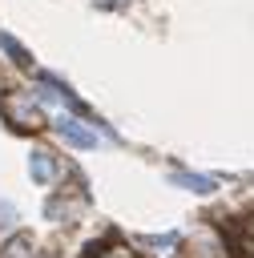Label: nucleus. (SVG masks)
<instances>
[{
	"instance_id": "1",
	"label": "nucleus",
	"mask_w": 254,
	"mask_h": 258,
	"mask_svg": "<svg viewBox=\"0 0 254 258\" xmlns=\"http://www.w3.org/2000/svg\"><path fill=\"white\" fill-rule=\"evenodd\" d=\"M0 117L12 125V129H20V133H36V129H44V109H40V101L32 97V93H24V89H8V93H0Z\"/></svg>"
},
{
	"instance_id": "2",
	"label": "nucleus",
	"mask_w": 254,
	"mask_h": 258,
	"mask_svg": "<svg viewBox=\"0 0 254 258\" xmlns=\"http://www.w3.org/2000/svg\"><path fill=\"white\" fill-rule=\"evenodd\" d=\"M28 169H32V181H36V185H52V181H56V157H52L48 149H32Z\"/></svg>"
},
{
	"instance_id": "3",
	"label": "nucleus",
	"mask_w": 254,
	"mask_h": 258,
	"mask_svg": "<svg viewBox=\"0 0 254 258\" xmlns=\"http://www.w3.org/2000/svg\"><path fill=\"white\" fill-rule=\"evenodd\" d=\"M56 133H60L69 145H77V149H93V145H97V133L81 129V125H77V121H69V117H60V121H56Z\"/></svg>"
},
{
	"instance_id": "4",
	"label": "nucleus",
	"mask_w": 254,
	"mask_h": 258,
	"mask_svg": "<svg viewBox=\"0 0 254 258\" xmlns=\"http://www.w3.org/2000/svg\"><path fill=\"white\" fill-rule=\"evenodd\" d=\"M4 258H44V250L36 246L32 234H12L4 242Z\"/></svg>"
},
{
	"instance_id": "5",
	"label": "nucleus",
	"mask_w": 254,
	"mask_h": 258,
	"mask_svg": "<svg viewBox=\"0 0 254 258\" xmlns=\"http://www.w3.org/2000/svg\"><path fill=\"white\" fill-rule=\"evenodd\" d=\"M169 181L181 185V189H194V194H214V185H218L214 177H206V173H185V169H173Z\"/></svg>"
},
{
	"instance_id": "6",
	"label": "nucleus",
	"mask_w": 254,
	"mask_h": 258,
	"mask_svg": "<svg viewBox=\"0 0 254 258\" xmlns=\"http://www.w3.org/2000/svg\"><path fill=\"white\" fill-rule=\"evenodd\" d=\"M0 48L12 56V64H20V69H32V56H28V48L12 36V32H0Z\"/></svg>"
}]
</instances>
